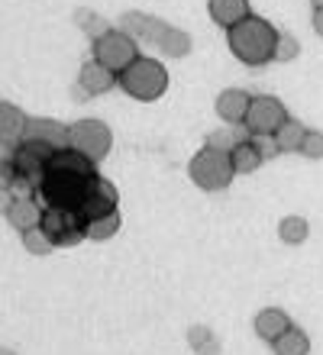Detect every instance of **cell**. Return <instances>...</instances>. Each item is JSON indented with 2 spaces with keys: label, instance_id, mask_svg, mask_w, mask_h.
Listing matches in <instances>:
<instances>
[{
  "label": "cell",
  "instance_id": "18",
  "mask_svg": "<svg viewBox=\"0 0 323 355\" xmlns=\"http://www.w3.org/2000/svg\"><path fill=\"white\" fill-rule=\"evenodd\" d=\"M272 352L275 355H310V339H307V333L301 327H291L288 333H281L272 343Z\"/></svg>",
  "mask_w": 323,
  "mask_h": 355
},
{
  "label": "cell",
  "instance_id": "13",
  "mask_svg": "<svg viewBox=\"0 0 323 355\" xmlns=\"http://www.w3.org/2000/svg\"><path fill=\"white\" fill-rule=\"evenodd\" d=\"M117 85H120V75H117V71H110L107 65H101V62H94V58L81 68V75H78V87H81L88 97L107 94V91H113Z\"/></svg>",
  "mask_w": 323,
  "mask_h": 355
},
{
  "label": "cell",
  "instance_id": "27",
  "mask_svg": "<svg viewBox=\"0 0 323 355\" xmlns=\"http://www.w3.org/2000/svg\"><path fill=\"white\" fill-rule=\"evenodd\" d=\"M310 23H314V33L323 39V10H314V19H310Z\"/></svg>",
  "mask_w": 323,
  "mask_h": 355
},
{
  "label": "cell",
  "instance_id": "14",
  "mask_svg": "<svg viewBox=\"0 0 323 355\" xmlns=\"http://www.w3.org/2000/svg\"><path fill=\"white\" fill-rule=\"evenodd\" d=\"M207 10H210L213 23H217V26H223L226 33H230L233 26H240L242 19L252 17L249 0H210V3H207Z\"/></svg>",
  "mask_w": 323,
  "mask_h": 355
},
{
  "label": "cell",
  "instance_id": "1",
  "mask_svg": "<svg viewBox=\"0 0 323 355\" xmlns=\"http://www.w3.org/2000/svg\"><path fill=\"white\" fill-rule=\"evenodd\" d=\"M103 178L97 175V165H94L88 155L74 149H58L49 162L46 175L36 187V200L42 207H58V210H74L81 216V207L91 200V194L101 187Z\"/></svg>",
  "mask_w": 323,
  "mask_h": 355
},
{
  "label": "cell",
  "instance_id": "4",
  "mask_svg": "<svg viewBox=\"0 0 323 355\" xmlns=\"http://www.w3.org/2000/svg\"><path fill=\"white\" fill-rule=\"evenodd\" d=\"M123 29H126L133 39H149L152 46H158L165 55H188L191 52V36L188 33H181V29H172L168 23H162V19L156 17H146V13H126L123 17Z\"/></svg>",
  "mask_w": 323,
  "mask_h": 355
},
{
  "label": "cell",
  "instance_id": "7",
  "mask_svg": "<svg viewBox=\"0 0 323 355\" xmlns=\"http://www.w3.org/2000/svg\"><path fill=\"white\" fill-rule=\"evenodd\" d=\"M110 146H113V132L103 120H78L68 126V149L88 155L94 165L110 155Z\"/></svg>",
  "mask_w": 323,
  "mask_h": 355
},
{
  "label": "cell",
  "instance_id": "22",
  "mask_svg": "<svg viewBox=\"0 0 323 355\" xmlns=\"http://www.w3.org/2000/svg\"><path fill=\"white\" fill-rule=\"evenodd\" d=\"M19 239H23V245H26V252L29 255H49L56 245H52V239H49L42 230H26V233H19Z\"/></svg>",
  "mask_w": 323,
  "mask_h": 355
},
{
  "label": "cell",
  "instance_id": "12",
  "mask_svg": "<svg viewBox=\"0 0 323 355\" xmlns=\"http://www.w3.org/2000/svg\"><path fill=\"white\" fill-rule=\"evenodd\" d=\"M252 107V94H246L242 87H226V91L217 94V116L230 126H242L246 116H249Z\"/></svg>",
  "mask_w": 323,
  "mask_h": 355
},
{
  "label": "cell",
  "instance_id": "28",
  "mask_svg": "<svg viewBox=\"0 0 323 355\" xmlns=\"http://www.w3.org/2000/svg\"><path fill=\"white\" fill-rule=\"evenodd\" d=\"M314 3V10H323V0H310Z\"/></svg>",
  "mask_w": 323,
  "mask_h": 355
},
{
  "label": "cell",
  "instance_id": "19",
  "mask_svg": "<svg viewBox=\"0 0 323 355\" xmlns=\"http://www.w3.org/2000/svg\"><path fill=\"white\" fill-rule=\"evenodd\" d=\"M272 139H275L278 152H301V146H304V139H307V130H304V123L288 120Z\"/></svg>",
  "mask_w": 323,
  "mask_h": 355
},
{
  "label": "cell",
  "instance_id": "8",
  "mask_svg": "<svg viewBox=\"0 0 323 355\" xmlns=\"http://www.w3.org/2000/svg\"><path fill=\"white\" fill-rule=\"evenodd\" d=\"M39 230L52 239L56 249H72V245L88 239V223L74 210H58V207H42V223Z\"/></svg>",
  "mask_w": 323,
  "mask_h": 355
},
{
  "label": "cell",
  "instance_id": "21",
  "mask_svg": "<svg viewBox=\"0 0 323 355\" xmlns=\"http://www.w3.org/2000/svg\"><path fill=\"white\" fill-rule=\"evenodd\" d=\"M120 226H123V220H120V210H113V214H107V216H101V220H94V223H88V239H94V243H103V239H113Z\"/></svg>",
  "mask_w": 323,
  "mask_h": 355
},
{
  "label": "cell",
  "instance_id": "26",
  "mask_svg": "<svg viewBox=\"0 0 323 355\" xmlns=\"http://www.w3.org/2000/svg\"><path fill=\"white\" fill-rule=\"evenodd\" d=\"M78 17L88 19V23H81V26L88 29V36H91L94 42H97L101 36H107V33H110V26H107V23H103L101 17H94V13H78Z\"/></svg>",
  "mask_w": 323,
  "mask_h": 355
},
{
  "label": "cell",
  "instance_id": "10",
  "mask_svg": "<svg viewBox=\"0 0 323 355\" xmlns=\"http://www.w3.org/2000/svg\"><path fill=\"white\" fill-rule=\"evenodd\" d=\"M291 120L288 116V107L278 97L272 94H256L252 97V107H249V116H246V132L249 136H275L285 123Z\"/></svg>",
  "mask_w": 323,
  "mask_h": 355
},
{
  "label": "cell",
  "instance_id": "9",
  "mask_svg": "<svg viewBox=\"0 0 323 355\" xmlns=\"http://www.w3.org/2000/svg\"><path fill=\"white\" fill-rule=\"evenodd\" d=\"M136 58H139V42L129 36L126 29H110L107 36H101L94 42V62L107 65L117 75H123Z\"/></svg>",
  "mask_w": 323,
  "mask_h": 355
},
{
  "label": "cell",
  "instance_id": "5",
  "mask_svg": "<svg viewBox=\"0 0 323 355\" xmlns=\"http://www.w3.org/2000/svg\"><path fill=\"white\" fill-rule=\"evenodd\" d=\"M120 87L133 97V101L152 103V101H158V97L168 91V71H165V65H162L158 58L139 55L136 62H133V65L120 75Z\"/></svg>",
  "mask_w": 323,
  "mask_h": 355
},
{
  "label": "cell",
  "instance_id": "15",
  "mask_svg": "<svg viewBox=\"0 0 323 355\" xmlns=\"http://www.w3.org/2000/svg\"><path fill=\"white\" fill-rule=\"evenodd\" d=\"M256 333H258V339H265V343H275L281 333H288V329L295 327L291 323V317H288L285 310H278V307H265V310H258L256 313Z\"/></svg>",
  "mask_w": 323,
  "mask_h": 355
},
{
  "label": "cell",
  "instance_id": "6",
  "mask_svg": "<svg viewBox=\"0 0 323 355\" xmlns=\"http://www.w3.org/2000/svg\"><path fill=\"white\" fill-rule=\"evenodd\" d=\"M56 152L58 149L46 139H19L13 149H3V162L13 165V175L17 178H26V181H33L39 187V181H42V175H46L49 162H52Z\"/></svg>",
  "mask_w": 323,
  "mask_h": 355
},
{
  "label": "cell",
  "instance_id": "23",
  "mask_svg": "<svg viewBox=\"0 0 323 355\" xmlns=\"http://www.w3.org/2000/svg\"><path fill=\"white\" fill-rule=\"evenodd\" d=\"M191 346L197 349L201 355H217V349H220V346H217V339L210 336V329H207V327H194V329H191Z\"/></svg>",
  "mask_w": 323,
  "mask_h": 355
},
{
  "label": "cell",
  "instance_id": "16",
  "mask_svg": "<svg viewBox=\"0 0 323 355\" xmlns=\"http://www.w3.org/2000/svg\"><path fill=\"white\" fill-rule=\"evenodd\" d=\"M230 155H233V168H236V175H252V171L265 162V152H262V146H258L256 136L240 139L230 149Z\"/></svg>",
  "mask_w": 323,
  "mask_h": 355
},
{
  "label": "cell",
  "instance_id": "20",
  "mask_svg": "<svg viewBox=\"0 0 323 355\" xmlns=\"http://www.w3.org/2000/svg\"><path fill=\"white\" fill-rule=\"evenodd\" d=\"M310 233V226H307L304 216H285L281 223H278V236H281V243L288 245H301Z\"/></svg>",
  "mask_w": 323,
  "mask_h": 355
},
{
  "label": "cell",
  "instance_id": "2",
  "mask_svg": "<svg viewBox=\"0 0 323 355\" xmlns=\"http://www.w3.org/2000/svg\"><path fill=\"white\" fill-rule=\"evenodd\" d=\"M278 33L265 17H256L252 13L249 19H242L240 26H233L226 33V42H230V52L240 58L242 65L249 68H262L268 62H275V49H278Z\"/></svg>",
  "mask_w": 323,
  "mask_h": 355
},
{
  "label": "cell",
  "instance_id": "25",
  "mask_svg": "<svg viewBox=\"0 0 323 355\" xmlns=\"http://www.w3.org/2000/svg\"><path fill=\"white\" fill-rule=\"evenodd\" d=\"M301 155H304V159H323V132L307 130V139H304V146H301Z\"/></svg>",
  "mask_w": 323,
  "mask_h": 355
},
{
  "label": "cell",
  "instance_id": "17",
  "mask_svg": "<svg viewBox=\"0 0 323 355\" xmlns=\"http://www.w3.org/2000/svg\"><path fill=\"white\" fill-rule=\"evenodd\" d=\"M26 120H29V116H23V113H19L10 101L0 103V132H3V149H13V146L23 139Z\"/></svg>",
  "mask_w": 323,
  "mask_h": 355
},
{
  "label": "cell",
  "instance_id": "24",
  "mask_svg": "<svg viewBox=\"0 0 323 355\" xmlns=\"http://www.w3.org/2000/svg\"><path fill=\"white\" fill-rule=\"evenodd\" d=\"M297 52H301L297 39L288 36V33H281V36H278V49H275V62H295Z\"/></svg>",
  "mask_w": 323,
  "mask_h": 355
},
{
  "label": "cell",
  "instance_id": "3",
  "mask_svg": "<svg viewBox=\"0 0 323 355\" xmlns=\"http://www.w3.org/2000/svg\"><path fill=\"white\" fill-rule=\"evenodd\" d=\"M188 175L201 191H223L233 184L236 168H233V155L230 149L220 146H201V152H194V159L188 162Z\"/></svg>",
  "mask_w": 323,
  "mask_h": 355
},
{
  "label": "cell",
  "instance_id": "11",
  "mask_svg": "<svg viewBox=\"0 0 323 355\" xmlns=\"http://www.w3.org/2000/svg\"><path fill=\"white\" fill-rule=\"evenodd\" d=\"M7 204H3V216H7V223L19 233H26V230H36L42 223V204H39L36 197H3Z\"/></svg>",
  "mask_w": 323,
  "mask_h": 355
}]
</instances>
